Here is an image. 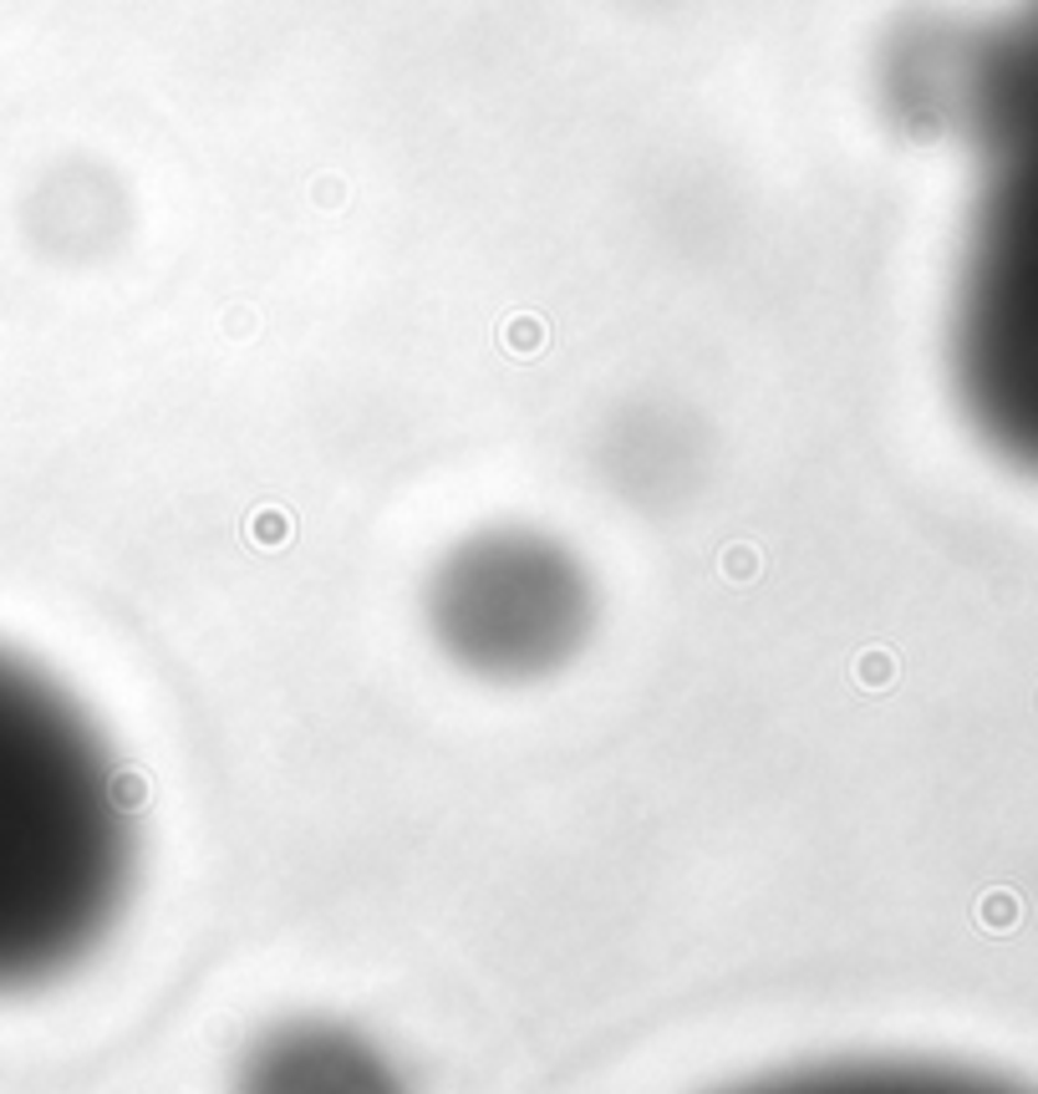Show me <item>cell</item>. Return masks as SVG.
<instances>
[{"label":"cell","mask_w":1038,"mask_h":1094,"mask_svg":"<svg viewBox=\"0 0 1038 1094\" xmlns=\"http://www.w3.org/2000/svg\"><path fill=\"white\" fill-rule=\"evenodd\" d=\"M127 881L133 819L112 748L52 678L0 651V993L77 968Z\"/></svg>","instance_id":"2"},{"label":"cell","mask_w":1038,"mask_h":1094,"mask_svg":"<svg viewBox=\"0 0 1038 1094\" xmlns=\"http://www.w3.org/2000/svg\"><path fill=\"white\" fill-rule=\"evenodd\" d=\"M931 133L978 164L947 336L957 398L997 458L1038 473V0L952 31Z\"/></svg>","instance_id":"1"},{"label":"cell","mask_w":1038,"mask_h":1094,"mask_svg":"<svg viewBox=\"0 0 1038 1094\" xmlns=\"http://www.w3.org/2000/svg\"><path fill=\"white\" fill-rule=\"evenodd\" d=\"M734 1094H1028L1018 1084L947 1064H819L779 1080L744 1084Z\"/></svg>","instance_id":"5"},{"label":"cell","mask_w":1038,"mask_h":1094,"mask_svg":"<svg viewBox=\"0 0 1038 1094\" xmlns=\"http://www.w3.org/2000/svg\"><path fill=\"white\" fill-rule=\"evenodd\" d=\"M235 1094H402V1084L388 1059L351 1028L291 1024L255 1043Z\"/></svg>","instance_id":"4"},{"label":"cell","mask_w":1038,"mask_h":1094,"mask_svg":"<svg viewBox=\"0 0 1038 1094\" xmlns=\"http://www.w3.org/2000/svg\"><path fill=\"white\" fill-rule=\"evenodd\" d=\"M591 622V576L576 550L545 529H473L433 566V637L479 678H545L570 662Z\"/></svg>","instance_id":"3"}]
</instances>
